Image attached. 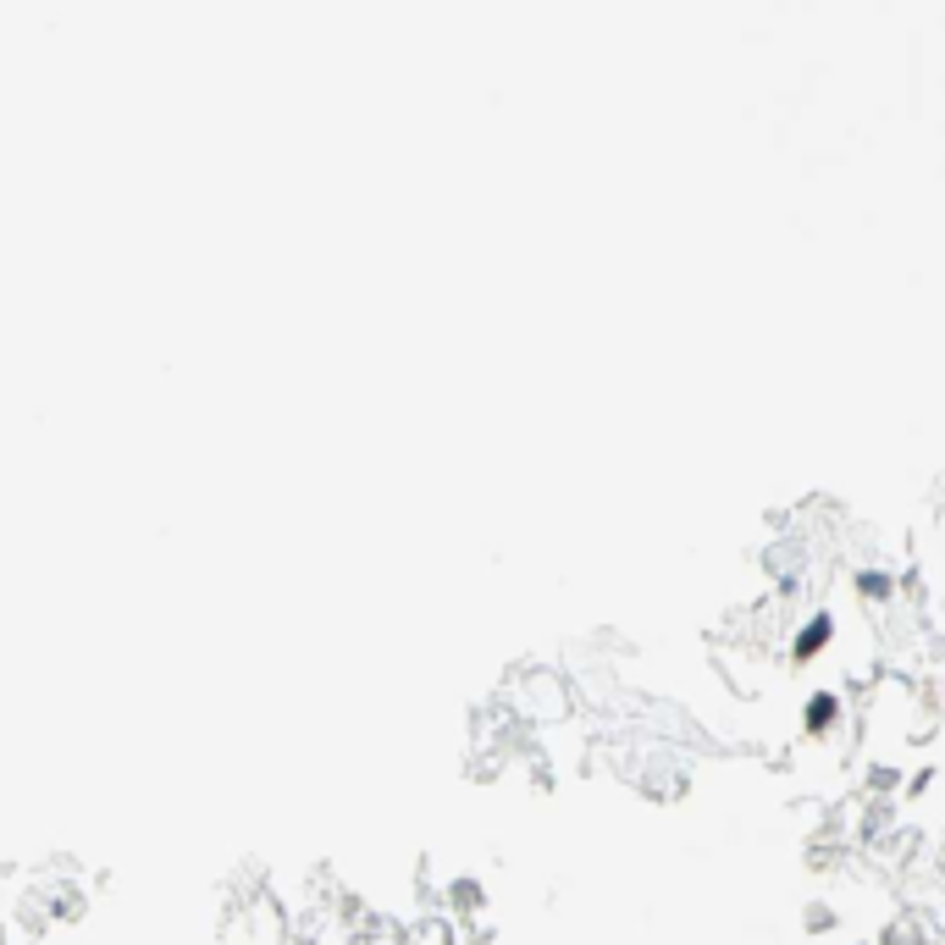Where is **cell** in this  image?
I'll return each instance as SVG.
<instances>
[{
	"instance_id": "52a82bcc",
	"label": "cell",
	"mask_w": 945,
	"mask_h": 945,
	"mask_svg": "<svg viewBox=\"0 0 945 945\" xmlns=\"http://www.w3.org/2000/svg\"><path fill=\"white\" fill-rule=\"evenodd\" d=\"M846 945H874V940H869V934H863V940H846Z\"/></svg>"
},
{
	"instance_id": "8992f818",
	"label": "cell",
	"mask_w": 945,
	"mask_h": 945,
	"mask_svg": "<svg viewBox=\"0 0 945 945\" xmlns=\"http://www.w3.org/2000/svg\"><path fill=\"white\" fill-rule=\"evenodd\" d=\"M869 940H874V945H923V929H918L912 918H885Z\"/></svg>"
},
{
	"instance_id": "7a4b0ae2",
	"label": "cell",
	"mask_w": 945,
	"mask_h": 945,
	"mask_svg": "<svg viewBox=\"0 0 945 945\" xmlns=\"http://www.w3.org/2000/svg\"><path fill=\"white\" fill-rule=\"evenodd\" d=\"M835 642H840V614L835 609H808L791 625V636H786V663L791 669H813V663H824L835 653Z\"/></svg>"
},
{
	"instance_id": "3957f363",
	"label": "cell",
	"mask_w": 945,
	"mask_h": 945,
	"mask_svg": "<svg viewBox=\"0 0 945 945\" xmlns=\"http://www.w3.org/2000/svg\"><path fill=\"white\" fill-rule=\"evenodd\" d=\"M846 586H851V597L863 609H890L896 597H901V570H890V564H857L846 575Z\"/></svg>"
},
{
	"instance_id": "277c9868",
	"label": "cell",
	"mask_w": 945,
	"mask_h": 945,
	"mask_svg": "<svg viewBox=\"0 0 945 945\" xmlns=\"http://www.w3.org/2000/svg\"><path fill=\"white\" fill-rule=\"evenodd\" d=\"M443 896H448V907H454L459 918H476V912L487 907V890H481V880H470V874H454V880L443 885Z\"/></svg>"
},
{
	"instance_id": "5b68a950",
	"label": "cell",
	"mask_w": 945,
	"mask_h": 945,
	"mask_svg": "<svg viewBox=\"0 0 945 945\" xmlns=\"http://www.w3.org/2000/svg\"><path fill=\"white\" fill-rule=\"evenodd\" d=\"M802 929H808V934H835V929H840V907H835L829 896H808V901H802Z\"/></svg>"
},
{
	"instance_id": "6da1fadb",
	"label": "cell",
	"mask_w": 945,
	"mask_h": 945,
	"mask_svg": "<svg viewBox=\"0 0 945 945\" xmlns=\"http://www.w3.org/2000/svg\"><path fill=\"white\" fill-rule=\"evenodd\" d=\"M846 725H851V703H846L840 685H813V692H802V703H797V730H802L813 746L840 741Z\"/></svg>"
}]
</instances>
